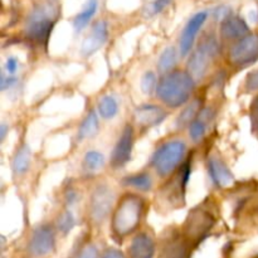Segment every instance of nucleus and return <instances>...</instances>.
Listing matches in <instances>:
<instances>
[{"mask_svg": "<svg viewBox=\"0 0 258 258\" xmlns=\"http://www.w3.org/2000/svg\"><path fill=\"white\" fill-rule=\"evenodd\" d=\"M66 201H67L68 206H72V204H75L76 202H77V193H76L75 190H70L67 193V196H66Z\"/></svg>", "mask_w": 258, "mask_h": 258, "instance_id": "36", "label": "nucleus"}, {"mask_svg": "<svg viewBox=\"0 0 258 258\" xmlns=\"http://www.w3.org/2000/svg\"><path fill=\"white\" fill-rule=\"evenodd\" d=\"M251 128L254 135L258 136V96L251 105Z\"/></svg>", "mask_w": 258, "mask_h": 258, "instance_id": "31", "label": "nucleus"}, {"mask_svg": "<svg viewBox=\"0 0 258 258\" xmlns=\"http://www.w3.org/2000/svg\"><path fill=\"white\" fill-rule=\"evenodd\" d=\"M17 83V78L14 76H9L5 75V73H2V80H0V88L3 91L8 90V88L13 87V86Z\"/></svg>", "mask_w": 258, "mask_h": 258, "instance_id": "34", "label": "nucleus"}, {"mask_svg": "<svg viewBox=\"0 0 258 258\" xmlns=\"http://www.w3.org/2000/svg\"><path fill=\"white\" fill-rule=\"evenodd\" d=\"M144 212V199L134 193H127L118 201L111 219L112 233L118 238H125L140 226Z\"/></svg>", "mask_w": 258, "mask_h": 258, "instance_id": "2", "label": "nucleus"}, {"mask_svg": "<svg viewBox=\"0 0 258 258\" xmlns=\"http://www.w3.org/2000/svg\"><path fill=\"white\" fill-rule=\"evenodd\" d=\"M208 174L212 183L217 188H228L234 183V176L232 175L228 166L218 158H209L208 160Z\"/></svg>", "mask_w": 258, "mask_h": 258, "instance_id": "15", "label": "nucleus"}, {"mask_svg": "<svg viewBox=\"0 0 258 258\" xmlns=\"http://www.w3.org/2000/svg\"><path fill=\"white\" fill-rule=\"evenodd\" d=\"M55 232L50 224H42L33 231L28 243V252L33 257H43L54 249Z\"/></svg>", "mask_w": 258, "mask_h": 258, "instance_id": "9", "label": "nucleus"}, {"mask_svg": "<svg viewBox=\"0 0 258 258\" xmlns=\"http://www.w3.org/2000/svg\"><path fill=\"white\" fill-rule=\"evenodd\" d=\"M108 39V25L105 20H98L92 25L90 34L85 38L81 47L83 57H91L105 45Z\"/></svg>", "mask_w": 258, "mask_h": 258, "instance_id": "12", "label": "nucleus"}, {"mask_svg": "<svg viewBox=\"0 0 258 258\" xmlns=\"http://www.w3.org/2000/svg\"><path fill=\"white\" fill-rule=\"evenodd\" d=\"M134 139H135L134 127L131 125H126L111 154V165L113 168H122L130 161L134 148Z\"/></svg>", "mask_w": 258, "mask_h": 258, "instance_id": "10", "label": "nucleus"}, {"mask_svg": "<svg viewBox=\"0 0 258 258\" xmlns=\"http://www.w3.org/2000/svg\"><path fill=\"white\" fill-rule=\"evenodd\" d=\"M98 128H100V120L95 110L88 111L86 117L83 118L82 123L78 128V139L85 140V139H91L97 135Z\"/></svg>", "mask_w": 258, "mask_h": 258, "instance_id": "20", "label": "nucleus"}, {"mask_svg": "<svg viewBox=\"0 0 258 258\" xmlns=\"http://www.w3.org/2000/svg\"><path fill=\"white\" fill-rule=\"evenodd\" d=\"M100 258H126L125 254L121 251L116 248H107L106 251H103V253L101 254Z\"/></svg>", "mask_w": 258, "mask_h": 258, "instance_id": "35", "label": "nucleus"}, {"mask_svg": "<svg viewBox=\"0 0 258 258\" xmlns=\"http://www.w3.org/2000/svg\"><path fill=\"white\" fill-rule=\"evenodd\" d=\"M30 164H32V151H30L29 146L24 144L18 149L14 158H13V173L18 176L24 175L29 170Z\"/></svg>", "mask_w": 258, "mask_h": 258, "instance_id": "19", "label": "nucleus"}, {"mask_svg": "<svg viewBox=\"0 0 258 258\" xmlns=\"http://www.w3.org/2000/svg\"><path fill=\"white\" fill-rule=\"evenodd\" d=\"M219 53V43L214 35L203 38L191 52L186 63V71L194 78V81H201L208 75L213 60Z\"/></svg>", "mask_w": 258, "mask_h": 258, "instance_id": "5", "label": "nucleus"}, {"mask_svg": "<svg viewBox=\"0 0 258 258\" xmlns=\"http://www.w3.org/2000/svg\"><path fill=\"white\" fill-rule=\"evenodd\" d=\"M207 133V123L201 118H197L190 126H189V135L194 143H199L204 138Z\"/></svg>", "mask_w": 258, "mask_h": 258, "instance_id": "28", "label": "nucleus"}, {"mask_svg": "<svg viewBox=\"0 0 258 258\" xmlns=\"http://www.w3.org/2000/svg\"><path fill=\"white\" fill-rule=\"evenodd\" d=\"M219 33L224 40L237 42V40L242 39L249 34V27L241 17L231 14L221 22Z\"/></svg>", "mask_w": 258, "mask_h": 258, "instance_id": "14", "label": "nucleus"}, {"mask_svg": "<svg viewBox=\"0 0 258 258\" xmlns=\"http://www.w3.org/2000/svg\"><path fill=\"white\" fill-rule=\"evenodd\" d=\"M186 144L183 140H170L159 146L153 154L150 165L160 178H168L185 161Z\"/></svg>", "mask_w": 258, "mask_h": 258, "instance_id": "4", "label": "nucleus"}, {"mask_svg": "<svg viewBox=\"0 0 258 258\" xmlns=\"http://www.w3.org/2000/svg\"><path fill=\"white\" fill-rule=\"evenodd\" d=\"M207 18H208V12L203 10V12L194 14L188 20L183 32H181L180 42H179V49H180L181 57H186L189 53H191L197 35H198L199 30L203 28L204 23L207 22Z\"/></svg>", "mask_w": 258, "mask_h": 258, "instance_id": "11", "label": "nucleus"}, {"mask_svg": "<svg viewBox=\"0 0 258 258\" xmlns=\"http://www.w3.org/2000/svg\"><path fill=\"white\" fill-rule=\"evenodd\" d=\"M216 217L204 208H196L188 214L184 223V237L190 242H201L213 229Z\"/></svg>", "mask_w": 258, "mask_h": 258, "instance_id": "6", "label": "nucleus"}, {"mask_svg": "<svg viewBox=\"0 0 258 258\" xmlns=\"http://www.w3.org/2000/svg\"><path fill=\"white\" fill-rule=\"evenodd\" d=\"M18 66H19V62H18V59L15 57H9L7 59V62H5V72L8 73L9 76H14L15 72H17L18 70Z\"/></svg>", "mask_w": 258, "mask_h": 258, "instance_id": "33", "label": "nucleus"}, {"mask_svg": "<svg viewBox=\"0 0 258 258\" xmlns=\"http://www.w3.org/2000/svg\"><path fill=\"white\" fill-rule=\"evenodd\" d=\"M155 242L150 234L141 232L136 234L128 246V258H154L155 256Z\"/></svg>", "mask_w": 258, "mask_h": 258, "instance_id": "16", "label": "nucleus"}, {"mask_svg": "<svg viewBox=\"0 0 258 258\" xmlns=\"http://www.w3.org/2000/svg\"><path fill=\"white\" fill-rule=\"evenodd\" d=\"M171 2H173V0H154V2L151 3L149 13H150L151 15L159 14V13L163 12L169 4H171Z\"/></svg>", "mask_w": 258, "mask_h": 258, "instance_id": "32", "label": "nucleus"}, {"mask_svg": "<svg viewBox=\"0 0 258 258\" xmlns=\"http://www.w3.org/2000/svg\"><path fill=\"white\" fill-rule=\"evenodd\" d=\"M58 14V7L53 3H43L35 7L25 22V37L35 44H47Z\"/></svg>", "mask_w": 258, "mask_h": 258, "instance_id": "3", "label": "nucleus"}, {"mask_svg": "<svg viewBox=\"0 0 258 258\" xmlns=\"http://www.w3.org/2000/svg\"><path fill=\"white\" fill-rule=\"evenodd\" d=\"M76 258H100L98 257V249L95 244L88 243L78 252Z\"/></svg>", "mask_w": 258, "mask_h": 258, "instance_id": "30", "label": "nucleus"}, {"mask_svg": "<svg viewBox=\"0 0 258 258\" xmlns=\"http://www.w3.org/2000/svg\"><path fill=\"white\" fill-rule=\"evenodd\" d=\"M105 156L103 154H101L100 151L96 150H91L88 151L87 154L83 158V163H82V168L86 173L88 174H93L96 171L101 170V169L105 166Z\"/></svg>", "mask_w": 258, "mask_h": 258, "instance_id": "22", "label": "nucleus"}, {"mask_svg": "<svg viewBox=\"0 0 258 258\" xmlns=\"http://www.w3.org/2000/svg\"><path fill=\"white\" fill-rule=\"evenodd\" d=\"M0 131H2V136H0V139H2V140H4L5 134H7V125H4V123H3L2 127H0Z\"/></svg>", "mask_w": 258, "mask_h": 258, "instance_id": "37", "label": "nucleus"}, {"mask_svg": "<svg viewBox=\"0 0 258 258\" xmlns=\"http://www.w3.org/2000/svg\"><path fill=\"white\" fill-rule=\"evenodd\" d=\"M176 62H178V53L174 47H168L166 49H164V52L161 53L160 57L158 60V70L159 72L166 75V73L171 72L175 68Z\"/></svg>", "mask_w": 258, "mask_h": 258, "instance_id": "23", "label": "nucleus"}, {"mask_svg": "<svg viewBox=\"0 0 258 258\" xmlns=\"http://www.w3.org/2000/svg\"><path fill=\"white\" fill-rule=\"evenodd\" d=\"M122 184L125 186L135 188L141 191H149L153 186V179L148 173H139L135 175H130L123 178Z\"/></svg>", "mask_w": 258, "mask_h": 258, "instance_id": "24", "label": "nucleus"}, {"mask_svg": "<svg viewBox=\"0 0 258 258\" xmlns=\"http://www.w3.org/2000/svg\"><path fill=\"white\" fill-rule=\"evenodd\" d=\"M163 258H189V246L185 237H173L169 239L164 247Z\"/></svg>", "mask_w": 258, "mask_h": 258, "instance_id": "18", "label": "nucleus"}, {"mask_svg": "<svg viewBox=\"0 0 258 258\" xmlns=\"http://www.w3.org/2000/svg\"><path fill=\"white\" fill-rule=\"evenodd\" d=\"M202 110H203V107H202V101L199 100V98L189 102L188 105H186V107L181 111L180 115L178 116V118H176V127H178L179 130L189 127V126L198 118Z\"/></svg>", "mask_w": 258, "mask_h": 258, "instance_id": "17", "label": "nucleus"}, {"mask_svg": "<svg viewBox=\"0 0 258 258\" xmlns=\"http://www.w3.org/2000/svg\"><path fill=\"white\" fill-rule=\"evenodd\" d=\"M196 81L188 71L174 70L160 78L156 96L169 108H178L189 102Z\"/></svg>", "mask_w": 258, "mask_h": 258, "instance_id": "1", "label": "nucleus"}, {"mask_svg": "<svg viewBox=\"0 0 258 258\" xmlns=\"http://www.w3.org/2000/svg\"><path fill=\"white\" fill-rule=\"evenodd\" d=\"M254 258H258V256H257V257H254Z\"/></svg>", "mask_w": 258, "mask_h": 258, "instance_id": "38", "label": "nucleus"}, {"mask_svg": "<svg viewBox=\"0 0 258 258\" xmlns=\"http://www.w3.org/2000/svg\"><path fill=\"white\" fill-rule=\"evenodd\" d=\"M244 90L248 92L258 91V70L252 71L247 75L246 82H244Z\"/></svg>", "mask_w": 258, "mask_h": 258, "instance_id": "29", "label": "nucleus"}, {"mask_svg": "<svg viewBox=\"0 0 258 258\" xmlns=\"http://www.w3.org/2000/svg\"><path fill=\"white\" fill-rule=\"evenodd\" d=\"M98 113L105 120H111L115 117L118 112V102L113 96H103L97 105Z\"/></svg>", "mask_w": 258, "mask_h": 258, "instance_id": "25", "label": "nucleus"}, {"mask_svg": "<svg viewBox=\"0 0 258 258\" xmlns=\"http://www.w3.org/2000/svg\"><path fill=\"white\" fill-rule=\"evenodd\" d=\"M168 117V111L161 106L146 103L135 110V121L141 128H150L160 125Z\"/></svg>", "mask_w": 258, "mask_h": 258, "instance_id": "13", "label": "nucleus"}, {"mask_svg": "<svg viewBox=\"0 0 258 258\" xmlns=\"http://www.w3.org/2000/svg\"><path fill=\"white\" fill-rule=\"evenodd\" d=\"M97 0H87L83 10H81V12L76 15L75 19H73V28H75L76 32H81V30H83L87 27L88 23L91 22L93 15L97 12Z\"/></svg>", "mask_w": 258, "mask_h": 258, "instance_id": "21", "label": "nucleus"}, {"mask_svg": "<svg viewBox=\"0 0 258 258\" xmlns=\"http://www.w3.org/2000/svg\"><path fill=\"white\" fill-rule=\"evenodd\" d=\"M228 60L237 68L256 63L258 60V34H248L234 42L229 49Z\"/></svg>", "mask_w": 258, "mask_h": 258, "instance_id": "7", "label": "nucleus"}, {"mask_svg": "<svg viewBox=\"0 0 258 258\" xmlns=\"http://www.w3.org/2000/svg\"><path fill=\"white\" fill-rule=\"evenodd\" d=\"M75 224H76V219L72 212L64 211L59 217H58L57 229L60 232V233L67 234L72 231Z\"/></svg>", "mask_w": 258, "mask_h": 258, "instance_id": "26", "label": "nucleus"}, {"mask_svg": "<svg viewBox=\"0 0 258 258\" xmlns=\"http://www.w3.org/2000/svg\"><path fill=\"white\" fill-rule=\"evenodd\" d=\"M115 194L110 186L98 185L90 199V217L95 223H102L111 213Z\"/></svg>", "mask_w": 258, "mask_h": 258, "instance_id": "8", "label": "nucleus"}, {"mask_svg": "<svg viewBox=\"0 0 258 258\" xmlns=\"http://www.w3.org/2000/svg\"><path fill=\"white\" fill-rule=\"evenodd\" d=\"M158 78H156V75L151 71L146 72L145 75L141 78V91H143L145 95H151L156 91L158 88Z\"/></svg>", "mask_w": 258, "mask_h": 258, "instance_id": "27", "label": "nucleus"}]
</instances>
